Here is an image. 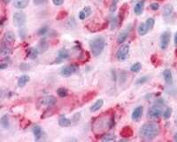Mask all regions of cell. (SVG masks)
I'll list each match as a JSON object with an SVG mask.
<instances>
[{
    "label": "cell",
    "instance_id": "6da1fadb",
    "mask_svg": "<svg viewBox=\"0 0 177 142\" xmlns=\"http://www.w3.org/2000/svg\"><path fill=\"white\" fill-rule=\"evenodd\" d=\"M160 133V126L154 123H148L142 125L139 130V135L144 139H153Z\"/></svg>",
    "mask_w": 177,
    "mask_h": 142
},
{
    "label": "cell",
    "instance_id": "7a4b0ae2",
    "mask_svg": "<svg viewBox=\"0 0 177 142\" xmlns=\"http://www.w3.org/2000/svg\"><path fill=\"white\" fill-rule=\"evenodd\" d=\"M114 125L113 116H101L93 124V131L96 133H100L107 131Z\"/></svg>",
    "mask_w": 177,
    "mask_h": 142
},
{
    "label": "cell",
    "instance_id": "3957f363",
    "mask_svg": "<svg viewBox=\"0 0 177 142\" xmlns=\"http://www.w3.org/2000/svg\"><path fill=\"white\" fill-rule=\"evenodd\" d=\"M105 44H106L105 39L102 37H98L92 39L90 43V48L92 54L96 57L99 56L103 53Z\"/></svg>",
    "mask_w": 177,
    "mask_h": 142
},
{
    "label": "cell",
    "instance_id": "277c9868",
    "mask_svg": "<svg viewBox=\"0 0 177 142\" xmlns=\"http://www.w3.org/2000/svg\"><path fill=\"white\" fill-rule=\"evenodd\" d=\"M129 50H130V45H129L128 44H122L116 53L117 60H119V61L126 60L128 56Z\"/></svg>",
    "mask_w": 177,
    "mask_h": 142
},
{
    "label": "cell",
    "instance_id": "5b68a950",
    "mask_svg": "<svg viewBox=\"0 0 177 142\" xmlns=\"http://www.w3.org/2000/svg\"><path fill=\"white\" fill-rule=\"evenodd\" d=\"M13 20H14V24L16 27L21 28L26 23V15L22 12H17V13L14 14Z\"/></svg>",
    "mask_w": 177,
    "mask_h": 142
},
{
    "label": "cell",
    "instance_id": "8992f818",
    "mask_svg": "<svg viewBox=\"0 0 177 142\" xmlns=\"http://www.w3.org/2000/svg\"><path fill=\"white\" fill-rule=\"evenodd\" d=\"M163 115L162 108L159 105H154L151 106L148 110V116L152 118V119H157L159 118Z\"/></svg>",
    "mask_w": 177,
    "mask_h": 142
},
{
    "label": "cell",
    "instance_id": "52a82bcc",
    "mask_svg": "<svg viewBox=\"0 0 177 142\" xmlns=\"http://www.w3.org/2000/svg\"><path fill=\"white\" fill-rule=\"evenodd\" d=\"M77 71H78V67L76 65H68L61 68L60 74L62 76L67 77V76H70L77 73Z\"/></svg>",
    "mask_w": 177,
    "mask_h": 142
},
{
    "label": "cell",
    "instance_id": "ba28073f",
    "mask_svg": "<svg viewBox=\"0 0 177 142\" xmlns=\"http://www.w3.org/2000/svg\"><path fill=\"white\" fill-rule=\"evenodd\" d=\"M171 38V33L169 31H165L162 33L160 37V48L162 50H166L169 44Z\"/></svg>",
    "mask_w": 177,
    "mask_h": 142
},
{
    "label": "cell",
    "instance_id": "9c48e42d",
    "mask_svg": "<svg viewBox=\"0 0 177 142\" xmlns=\"http://www.w3.org/2000/svg\"><path fill=\"white\" fill-rule=\"evenodd\" d=\"M56 102H57V99H56V97H54L52 95L45 96L40 100V104L42 106H48V108H52V106H53L56 104Z\"/></svg>",
    "mask_w": 177,
    "mask_h": 142
},
{
    "label": "cell",
    "instance_id": "30bf717a",
    "mask_svg": "<svg viewBox=\"0 0 177 142\" xmlns=\"http://www.w3.org/2000/svg\"><path fill=\"white\" fill-rule=\"evenodd\" d=\"M143 112H144V106H136V108L132 112V115H131L132 119L136 122L139 121L140 118L142 117V115H143Z\"/></svg>",
    "mask_w": 177,
    "mask_h": 142
},
{
    "label": "cell",
    "instance_id": "8fae6325",
    "mask_svg": "<svg viewBox=\"0 0 177 142\" xmlns=\"http://www.w3.org/2000/svg\"><path fill=\"white\" fill-rule=\"evenodd\" d=\"M1 54L3 56H9L12 53H13V48L10 44L5 43L4 41H2L1 43Z\"/></svg>",
    "mask_w": 177,
    "mask_h": 142
},
{
    "label": "cell",
    "instance_id": "7c38bea8",
    "mask_svg": "<svg viewBox=\"0 0 177 142\" xmlns=\"http://www.w3.org/2000/svg\"><path fill=\"white\" fill-rule=\"evenodd\" d=\"M2 41H4L5 43H8L10 44H14L15 42V35H14V33L12 32V31L5 32V35H4V37H3Z\"/></svg>",
    "mask_w": 177,
    "mask_h": 142
},
{
    "label": "cell",
    "instance_id": "4fadbf2b",
    "mask_svg": "<svg viewBox=\"0 0 177 142\" xmlns=\"http://www.w3.org/2000/svg\"><path fill=\"white\" fill-rule=\"evenodd\" d=\"M92 13V11H91V8L90 6H85L83 9H82L80 13H79V19L81 20H83L85 19H87Z\"/></svg>",
    "mask_w": 177,
    "mask_h": 142
},
{
    "label": "cell",
    "instance_id": "5bb4252c",
    "mask_svg": "<svg viewBox=\"0 0 177 142\" xmlns=\"http://www.w3.org/2000/svg\"><path fill=\"white\" fill-rule=\"evenodd\" d=\"M163 76L165 79V82L167 83L168 85H171L173 84V75H172V71L168 68L165 69L163 72Z\"/></svg>",
    "mask_w": 177,
    "mask_h": 142
},
{
    "label": "cell",
    "instance_id": "9a60e30c",
    "mask_svg": "<svg viewBox=\"0 0 177 142\" xmlns=\"http://www.w3.org/2000/svg\"><path fill=\"white\" fill-rule=\"evenodd\" d=\"M144 3H145V0H141L138 3H136V5L134 7V13L136 15H140L142 14L144 8Z\"/></svg>",
    "mask_w": 177,
    "mask_h": 142
},
{
    "label": "cell",
    "instance_id": "2e32d148",
    "mask_svg": "<svg viewBox=\"0 0 177 142\" xmlns=\"http://www.w3.org/2000/svg\"><path fill=\"white\" fill-rule=\"evenodd\" d=\"M30 0H14V5L18 9H24L26 8Z\"/></svg>",
    "mask_w": 177,
    "mask_h": 142
},
{
    "label": "cell",
    "instance_id": "e0dca14e",
    "mask_svg": "<svg viewBox=\"0 0 177 142\" xmlns=\"http://www.w3.org/2000/svg\"><path fill=\"white\" fill-rule=\"evenodd\" d=\"M128 35H129V30H123L122 32H121L118 36V38H117V43L118 44H123L127 38H128Z\"/></svg>",
    "mask_w": 177,
    "mask_h": 142
},
{
    "label": "cell",
    "instance_id": "ac0fdd59",
    "mask_svg": "<svg viewBox=\"0 0 177 142\" xmlns=\"http://www.w3.org/2000/svg\"><path fill=\"white\" fill-rule=\"evenodd\" d=\"M121 135L122 137H126V138H129L133 135V130L130 126H125L123 127V129L121 131Z\"/></svg>",
    "mask_w": 177,
    "mask_h": 142
},
{
    "label": "cell",
    "instance_id": "d6986e66",
    "mask_svg": "<svg viewBox=\"0 0 177 142\" xmlns=\"http://www.w3.org/2000/svg\"><path fill=\"white\" fill-rule=\"evenodd\" d=\"M33 133L35 136V139L38 140L42 138L43 136V131H42V128L39 125H35L33 127Z\"/></svg>",
    "mask_w": 177,
    "mask_h": 142
},
{
    "label": "cell",
    "instance_id": "ffe728a7",
    "mask_svg": "<svg viewBox=\"0 0 177 142\" xmlns=\"http://www.w3.org/2000/svg\"><path fill=\"white\" fill-rule=\"evenodd\" d=\"M104 105V100L102 99L98 100L95 103H94L91 106H90V111L91 112H97L98 110H99Z\"/></svg>",
    "mask_w": 177,
    "mask_h": 142
},
{
    "label": "cell",
    "instance_id": "44dd1931",
    "mask_svg": "<svg viewBox=\"0 0 177 142\" xmlns=\"http://www.w3.org/2000/svg\"><path fill=\"white\" fill-rule=\"evenodd\" d=\"M72 120H70L69 118H66V116H61L60 119H58V124L62 127H69L72 124Z\"/></svg>",
    "mask_w": 177,
    "mask_h": 142
},
{
    "label": "cell",
    "instance_id": "7402d4cb",
    "mask_svg": "<svg viewBox=\"0 0 177 142\" xmlns=\"http://www.w3.org/2000/svg\"><path fill=\"white\" fill-rule=\"evenodd\" d=\"M38 53H39V51L37 50V48H33L32 47V48H29L27 50V57L34 60V59L37 57Z\"/></svg>",
    "mask_w": 177,
    "mask_h": 142
},
{
    "label": "cell",
    "instance_id": "603a6c76",
    "mask_svg": "<svg viewBox=\"0 0 177 142\" xmlns=\"http://www.w3.org/2000/svg\"><path fill=\"white\" fill-rule=\"evenodd\" d=\"M28 81H29V76H27V75L21 76L19 78V80H18V85H19V87L25 86Z\"/></svg>",
    "mask_w": 177,
    "mask_h": 142
},
{
    "label": "cell",
    "instance_id": "cb8c5ba5",
    "mask_svg": "<svg viewBox=\"0 0 177 142\" xmlns=\"http://www.w3.org/2000/svg\"><path fill=\"white\" fill-rule=\"evenodd\" d=\"M47 49H48V43H47L45 40L40 41L38 45H37V50L39 51V53H43Z\"/></svg>",
    "mask_w": 177,
    "mask_h": 142
},
{
    "label": "cell",
    "instance_id": "d4e9b609",
    "mask_svg": "<svg viewBox=\"0 0 177 142\" xmlns=\"http://www.w3.org/2000/svg\"><path fill=\"white\" fill-rule=\"evenodd\" d=\"M68 57H69V52L66 49H61L58 53V58L60 59V61L66 60Z\"/></svg>",
    "mask_w": 177,
    "mask_h": 142
},
{
    "label": "cell",
    "instance_id": "484cf974",
    "mask_svg": "<svg viewBox=\"0 0 177 142\" xmlns=\"http://www.w3.org/2000/svg\"><path fill=\"white\" fill-rule=\"evenodd\" d=\"M1 125L4 129H8L10 126V122H9V116L7 115H4L1 117Z\"/></svg>",
    "mask_w": 177,
    "mask_h": 142
},
{
    "label": "cell",
    "instance_id": "4316f807",
    "mask_svg": "<svg viewBox=\"0 0 177 142\" xmlns=\"http://www.w3.org/2000/svg\"><path fill=\"white\" fill-rule=\"evenodd\" d=\"M173 12H174L173 6L170 5H167L166 6L164 7V11H163L164 16H165V17H169V16H171L172 14H173Z\"/></svg>",
    "mask_w": 177,
    "mask_h": 142
},
{
    "label": "cell",
    "instance_id": "83f0119b",
    "mask_svg": "<svg viewBox=\"0 0 177 142\" xmlns=\"http://www.w3.org/2000/svg\"><path fill=\"white\" fill-rule=\"evenodd\" d=\"M137 31H138V34H139L140 36H144L145 34H147L148 29H147V28H146L145 23H141V24L138 26Z\"/></svg>",
    "mask_w": 177,
    "mask_h": 142
},
{
    "label": "cell",
    "instance_id": "f1b7e54d",
    "mask_svg": "<svg viewBox=\"0 0 177 142\" xmlns=\"http://www.w3.org/2000/svg\"><path fill=\"white\" fill-rule=\"evenodd\" d=\"M102 141H113V140H116V137L114 136V134H111V133H105L103 135V137L101 138Z\"/></svg>",
    "mask_w": 177,
    "mask_h": 142
},
{
    "label": "cell",
    "instance_id": "f546056e",
    "mask_svg": "<svg viewBox=\"0 0 177 142\" xmlns=\"http://www.w3.org/2000/svg\"><path fill=\"white\" fill-rule=\"evenodd\" d=\"M154 24H155V20L153 18H148L145 21V25H146V28H147L148 31L152 29Z\"/></svg>",
    "mask_w": 177,
    "mask_h": 142
},
{
    "label": "cell",
    "instance_id": "4dcf8cb0",
    "mask_svg": "<svg viewBox=\"0 0 177 142\" xmlns=\"http://www.w3.org/2000/svg\"><path fill=\"white\" fill-rule=\"evenodd\" d=\"M57 93H58V95L61 97V98H64V97H66L67 96V94H68V91L64 88V87H61V88H58L57 90Z\"/></svg>",
    "mask_w": 177,
    "mask_h": 142
},
{
    "label": "cell",
    "instance_id": "1f68e13d",
    "mask_svg": "<svg viewBox=\"0 0 177 142\" xmlns=\"http://www.w3.org/2000/svg\"><path fill=\"white\" fill-rule=\"evenodd\" d=\"M141 68H142L141 63H140V62H136V63H134V64L131 66L130 70L132 71V72H134V73H137V72H139V71H140Z\"/></svg>",
    "mask_w": 177,
    "mask_h": 142
},
{
    "label": "cell",
    "instance_id": "d6a6232c",
    "mask_svg": "<svg viewBox=\"0 0 177 142\" xmlns=\"http://www.w3.org/2000/svg\"><path fill=\"white\" fill-rule=\"evenodd\" d=\"M118 3H119V0H112V3L110 5V13H114L116 11Z\"/></svg>",
    "mask_w": 177,
    "mask_h": 142
},
{
    "label": "cell",
    "instance_id": "836d02e7",
    "mask_svg": "<svg viewBox=\"0 0 177 142\" xmlns=\"http://www.w3.org/2000/svg\"><path fill=\"white\" fill-rule=\"evenodd\" d=\"M172 112H173V109L171 108H168L166 110L163 112V117L165 118V119H168L172 115Z\"/></svg>",
    "mask_w": 177,
    "mask_h": 142
},
{
    "label": "cell",
    "instance_id": "e575fe53",
    "mask_svg": "<svg viewBox=\"0 0 177 142\" xmlns=\"http://www.w3.org/2000/svg\"><path fill=\"white\" fill-rule=\"evenodd\" d=\"M47 32H48V28H47V27H43V28L39 29V30L37 31V34L39 36H44Z\"/></svg>",
    "mask_w": 177,
    "mask_h": 142
},
{
    "label": "cell",
    "instance_id": "d590c367",
    "mask_svg": "<svg viewBox=\"0 0 177 142\" xmlns=\"http://www.w3.org/2000/svg\"><path fill=\"white\" fill-rule=\"evenodd\" d=\"M148 81V76H143V77H140L137 81H136V84L137 85H143L144 84L145 82Z\"/></svg>",
    "mask_w": 177,
    "mask_h": 142
},
{
    "label": "cell",
    "instance_id": "8d00e7d4",
    "mask_svg": "<svg viewBox=\"0 0 177 142\" xmlns=\"http://www.w3.org/2000/svg\"><path fill=\"white\" fill-rule=\"evenodd\" d=\"M150 8H151L152 11H157V10H159V5L158 3H156V2L151 3V4L150 5Z\"/></svg>",
    "mask_w": 177,
    "mask_h": 142
},
{
    "label": "cell",
    "instance_id": "74e56055",
    "mask_svg": "<svg viewBox=\"0 0 177 142\" xmlns=\"http://www.w3.org/2000/svg\"><path fill=\"white\" fill-rule=\"evenodd\" d=\"M118 23H119V21H118V17H114L112 20V29H114L116 28Z\"/></svg>",
    "mask_w": 177,
    "mask_h": 142
},
{
    "label": "cell",
    "instance_id": "f35d334b",
    "mask_svg": "<svg viewBox=\"0 0 177 142\" xmlns=\"http://www.w3.org/2000/svg\"><path fill=\"white\" fill-rule=\"evenodd\" d=\"M52 3H53V5H56V6H60V5H63L64 0H52Z\"/></svg>",
    "mask_w": 177,
    "mask_h": 142
},
{
    "label": "cell",
    "instance_id": "ab89813d",
    "mask_svg": "<svg viewBox=\"0 0 177 142\" xmlns=\"http://www.w3.org/2000/svg\"><path fill=\"white\" fill-rule=\"evenodd\" d=\"M20 38H25V37H26V29H20Z\"/></svg>",
    "mask_w": 177,
    "mask_h": 142
},
{
    "label": "cell",
    "instance_id": "60d3db41",
    "mask_svg": "<svg viewBox=\"0 0 177 142\" xmlns=\"http://www.w3.org/2000/svg\"><path fill=\"white\" fill-rule=\"evenodd\" d=\"M20 68L21 70H27V69L29 68V66H28L27 63H22V64L20 66Z\"/></svg>",
    "mask_w": 177,
    "mask_h": 142
},
{
    "label": "cell",
    "instance_id": "b9f144b4",
    "mask_svg": "<svg viewBox=\"0 0 177 142\" xmlns=\"http://www.w3.org/2000/svg\"><path fill=\"white\" fill-rule=\"evenodd\" d=\"M79 118H80V114L79 113H76L75 115H74V117H73V120L72 121H75V123L79 120Z\"/></svg>",
    "mask_w": 177,
    "mask_h": 142
},
{
    "label": "cell",
    "instance_id": "7bdbcfd3",
    "mask_svg": "<svg viewBox=\"0 0 177 142\" xmlns=\"http://www.w3.org/2000/svg\"><path fill=\"white\" fill-rule=\"evenodd\" d=\"M45 2V0H34V3L35 5H40V4H43Z\"/></svg>",
    "mask_w": 177,
    "mask_h": 142
},
{
    "label": "cell",
    "instance_id": "ee69618b",
    "mask_svg": "<svg viewBox=\"0 0 177 142\" xmlns=\"http://www.w3.org/2000/svg\"><path fill=\"white\" fill-rule=\"evenodd\" d=\"M8 67V64L7 63H2V64H0V68L1 69H5V68Z\"/></svg>",
    "mask_w": 177,
    "mask_h": 142
},
{
    "label": "cell",
    "instance_id": "f6af8a7d",
    "mask_svg": "<svg viewBox=\"0 0 177 142\" xmlns=\"http://www.w3.org/2000/svg\"><path fill=\"white\" fill-rule=\"evenodd\" d=\"M174 44H175V46H177V32L174 36Z\"/></svg>",
    "mask_w": 177,
    "mask_h": 142
},
{
    "label": "cell",
    "instance_id": "bcb514c9",
    "mask_svg": "<svg viewBox=\"0 0 177 142\" xmlns=\"http://www.w3.org/2000/svg\"><path fill=\"white\" fill-rule=\"evenodd\" d=\"M2 1H3L5 4H6V5H7V4H9V3L11 2V0H2Z\"/></svg>",
    "mask_w": 177,
    "mask_h": 142
},
{
    "label": "cell",
    "instance_id": "7dc6e473",
    "mask_svg": "<svg viewBox=\"0 0 177 142\" xmlns=\"http://www.w3.org/2000/svg\"><path fill=\"white\" fill-rule=\"evenodd\" d=\"M174 141H177V132L174 134Z\"/></svg>",
    "mask_w": 177,
    "mask_h": 142
},
{
    "label": "cell",
    "instance_id": "c3c4849f",
    "mask_svg": "<svg viewBox=\"0 0 177 142\" xmlns=\"http://www.w3.org/2000/svg\"><path fill=\"white\" fill-rule=\"evenodd\" d=\"M175 123H176V124H177V118H176V121H175Z\"/></svg>",
    "mask_w": 177,
    "mask_h": 142
}]
</instances>
